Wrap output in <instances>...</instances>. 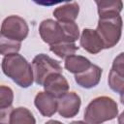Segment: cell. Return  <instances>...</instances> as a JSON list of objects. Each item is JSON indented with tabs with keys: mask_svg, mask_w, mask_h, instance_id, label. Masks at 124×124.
I'll list each match as a JSON object with an SVG mask.
<instances>
[{
	"mask_svg": "<svg viewBox=\"0 0 124 124\" xmlns=\"http://www.w3.org/2000/svg\"><path fill=\"white\" fill-rule=\"evenodd\" d=\"M14 101V92L13 90L6 85L0 86V120L1 123H4L6 116H9L10 111L13 109L12 104Z\"/></svg>",
	"mask_w": 124,
	"mask_h": 124,
	"instance_id": "15",
	"label": "cell"
},
{
	"mask_svg": "<svg viewBox=\"0 0 124 124\" xmlns=\"http://www.w3.org/2000/svg\"><path fill=\"white\" fill-rule=\"evenodd\" d=\"M39 34L41 39L49 46L61 42H67L61 22L51 18L45 19L40 23Z\"/></svg>",
	"mask_w": 124,
	"mask_h": 124,
	"instance_id": "6",
	"label": "cell"
},
{
	"mask_svg": "<svg viewBox=\"0 0 124 124\" xmlns=\"http://www.w3.org/2000/svg\"><path fill=\"white\" fill-rule=\"evenodd\" d=\"M70 124H88V123H87V122H85V121L78 120V121H73V122H71Z\"/></svg>",
	"mask_w": 124,
	"mask_h": 124,
	"instance_id": "23",
	"label": "cell"
},
{
	"mask_svg": "<svg viewBox=\"0 0 124 124\" xmlns=\"http://www.w3.org/2000/svg\"><path fill=\"white\" fill-rule=\"evenodd\" d=\"M80 105L81 99L79 95L70 91L57 99V112L64 118H72L78 113Z\"/></svg>",
	"mask_w": 124,
	"mask_h": 124,
	"instance_id": "7",
	"label": "cell"
},
{
	"mask_svg": "<svg viewBox=\"0 0 124 124\" xmlns=\"http://www.w3.org/2000/svg\"><path fill=\"white\" fill-rule=\"evenodd\" d=\"M21 46L20 42L13 41L4 37H0V52L2 55L6 56L9 54L18 53Z\"/></svg>",
	"mask_w": 124,
	"mask_h": 124,
	"instance_id": "18",
	"label": "cell"
},
{
	"mask_svg": "<svg viewBox=\"0 0 124 124\" xmlns=\"http://www.w3.org/2000/svg\"><path fill=\"white\" fill-rule=\"evenodd\" d=\"M44 89L56 99L60 98L67 92H69V82L66 78L60 74L55 73L50 75L44 82Z\"/></svg>",
	"mask_w": 124,
	"mask_h": 124,
	"instance_id": "8",
	"label": "cell"
},
{
	"mask_svg": "<svg viewBox=\"0 0 124 124\" xmlns=\"http://www.w3.org/2000/svg\"><path fill=\"white\" fill-rule=\"evenodd\" d=\"M34 81L38 85H44L45 80L52 74H62V67L57 60H54L50 56L40 53L36 55L31 62Z\"/></svg>",
	"mask_w": 124,
	"mask_h": 124,
	"instance_id": "4",
	"label": "cell"
},
{
	"mask_svg": "<svg viewBox=\"0 0 124 124\" xmlns=\"http://www.w3.org/2000/svg\"><path fill=\"white\" fill-rule=\"evenodd\" d=\"M78 48L79 47L72 42H61L49 46V50L62 59H66L67 57L74 55L76 51L78 50Z\"/></svg>",
	"mask_w": 124,
	"mask_h": 124,
	"instance_id": "17",
	"label": "cell"
},
{
	"mask_svg": "<svg viewBox=\"0 0 124 124\" xmlns=\"http://www.w3.org/2000/svg\"><path fill=\"white\" fill-rule=\"evenodd\" d=\"M34 105L45 117H50L57 111V99L46 91L37 93L34 99Z\"/></svg>",
	"mask_w": 124,
	"mask_h": 124,
	"instance_id": "10",
	"label": "cell"
},
{
	"mask_svg": "<svg viewBox=\"0 0 124 124\" xmlns=\"http://www.w3.org/2000/svg\"><path fill=\"white\" fill-rule=\"evenodd\" d=\"M102 73H103L102 68H100L95 64H92L84 72L75 75V80L78 83V85H79L80 87L89 89L98 85V83L101 80Z\"/></svg>",
	"mask_w": 124,
	"mask_h": 124,
	"instance_id": "11",
	"label": "cell"
},
{
	"mask_svg": "<svg viewBox=\"0 0 124 124\" xmlns=\"http://www.w3.org/2000/svg\"><path fill=\"white\" fill-rule=\"evenodd\" d=\"M7 124H36V119L27 108L18 107L10 111Z\"/></svg>",
	"mask_w": 124,
	"mask_h": 124,
	"instance_id": "13",
	"label": "cell"
},
{
	"mask_svg": "<svg viewBox=\"0 0 124 124\" xmlns=\"http://www.w3.org/2000/svg\"><path fill=\"white\" fill-rule=\"evenodd\" d=\"M1 67L4 75L18 86L28 88L33 84L34 76L32 66L21 54L14 53L4 56Z\"/></svg>",
	"mask_w": 124,
	"mask_h": 124,
	"instance_id": "1",
	"label": "cell"
},
{
	"mask_svg": "<svg viewBox=\"0 0 124 124\" xmlns=\"http://www.w3.org/2000/svg\"><path fill=\"white\" fill-rule=\"evenodd\" d=\"M120 102H121V104L124 106V94L120 95Z\"/></svg>",
	"mask_w": 124,
	"mask_h": 124,
	"instance_id": "24",
	"label": "cell"
},
{
	"mask_svg": "<svg viewBox=\"0 0 124 124\" xmlns=\"http://www.w3.org/2000/svg\"><path fill=\"white\" fill-rule=\"evenodd\" d=\"M111 70L120 78H124V52L119 53L112 62Z\"/></svg>",
	"mask_w": 124,
	"mask_h": 124,
	"instance_id": "20",
	"label": "cell"
},
{
	"mask_svg": "<svg viewBox=\"0 0 124 124\" xmlns=\"http://www.w3.org/2000/svg\"><path fill=\"white\" fill-rule=\"evenodd\" d=\"M122 26L120 15L99 17L96 31L103 41L104 48H111L118 44L122 35Z\"/></svg>",
	"mask_w": 124,
	"mask_h": 124,
	"instance_id": "3",
	"label": "cell"
},
{
	"mask_svg": "<svg viewBox=\"0 0 124 124\" xmlns=\"http://www.w3.org/2000/svg\"><path fill=\"white\" fill-rule=\"evenodd\" d=\"M116 116H118L117 103L110 97L99 96L87 105L83 117L88 124H102Z\"/></svg>",
	"mask_w": 124,
	"mask_h": 124,
	"instance_id": "2",
	"label": "cell"
},
{
	"mask_svg": "<svg viewBox=\"0 0 124 124\" xmlns=\"http://www.w3.org/2000/svg\"><path fill=\"white\" fill-rule=\"evenodd\" d=\"M79 14V5L78 2L65 3L58 6L53 11V16L59 22H75Z\"/></svg>",
	"mask_w": 124,
	"mask_h": 124,
	"instance_id": "12",
	"label": "cell"
},
{
	"mask_svg": "<svg viewBox=\"0 0 124 124\" xmlns=\"http://www.w3.org/2000/svg\"><path fill=\"white\" fill-rule=\"evenodd\" d=\"M0 124H4V123H0Z\"/></svg>",
	"mask_w": 124,
	"mask_h": 124,
	"instance_id": "25",
	"label": "cell"
},
{
	"mask_svg": "<svg viewBox=\"0 0 124 124\" xmlns=\"http://www.w3.org/2000/svg\"><path fill=\"white\" fill-rule=\"evenodd\" d=\"M108 86L110 87L111 90L118 93L119 95L124 94V78L117 76L111 69L108 73Z\"/></svg>",
	"mask_w": 124,
	"mask_h": 124,
	"instance_id": "19",
	"label": "cell"
},
{
	"mask_svg": "<svg viewBox=\"0 0 124 124\" xmlns=\"http://www.w3.org/2000/svg\"><path fill=\"white\" fill-rule=\"evenodd\" d=\"M80 46L91 54H97L104 49V44L96 29L84 28L79 38Z\"/></svg>",
	"mask_w": 124,
	"mask_h": 124,
	"instance_id": "9",
	"label": "cell"
},
{
	"mask_svg": "<svg viewBox=\"0 0 124 124\" xmlns=\"http://www.w3.org/2000/svg\"><path fill=\"white\" fill-rule=\"evenodd\" d=\"M117 122H118V124H124V110L120 113V115H118Z\"/></svg>",
	"mask_w": 124,
	"mask_h": 124,
	"instance_id": "21",
	"label": "cell"
},
{
	"mask_svg": "<svg viewBox=\"0 0 124 124\" xmlns=\"http://www.w3.org/2000/svg\"><path fill=\"white\" fill-rule=\"evenodd\" d=\"M45 124H63V123L60 122V121H58V120H48Z\"/></svg>",
	"mask_w": 124,
	"mask_h": 124,
	"instance_id": "22",
	"label": "cell"
},
{
	"mask_svg": "<svg viewBox=\"0 0 124 124\" xmlns=\"http://www.w3.org/2000/svg\"><path fill=\"white\" fill-rule=\"evenodd\" d=\"M91 65L92 63L88 58L81 55H76V54L67 57L64 62L65 69L74 75H78L84 72Z\"/></svg>",
	"mask_w": 124,
	"mask_h": 124,
	"instance_id": "14",
	"label": "cell"
},
{
	"mask_svg": "<svg viewBox=\"0 0 124 124\" xmlns=\"http://www.w3.org/2000/svg\"><path fill=\"white\" fill-rule=\"evenodd\" d=\"M97 5V10L99 17L120 15L123 9V3L120 0H101L95 2Z\"/></svg>",
	"mask_w": 124,
	"mask_h": 124,
	"instance_id": "16",
	"label": "cell"
},
{
	"mask_svg": "<svg viewBox=\"0 0 124 124\" xmlns=\"http://www.w3.org/2000/svg\"><path fill=\"white\" fill-rule=\"evenodd\" d=\"M28 33V24L26 20L19 16H9L2 22L1 37L21 43L23 40L27 38Z\"/></svg>",
	"mask_w": 124,
	"mask_h": 124,
	"instance_id": "5",
	"label": "cell"
}]
</instances>
